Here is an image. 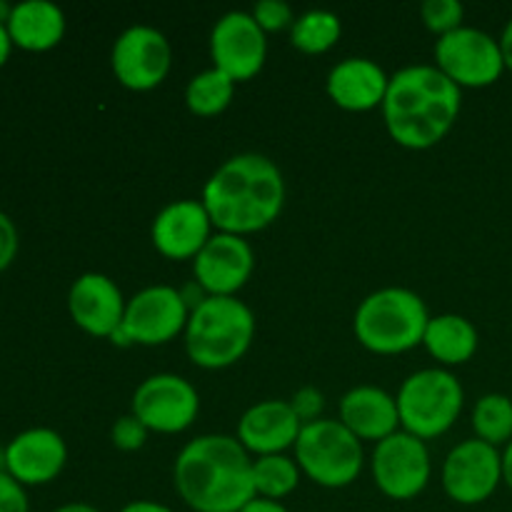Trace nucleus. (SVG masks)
<instances>
[{"mask_svg": "<svg viewBox=\"0 0 512 512\" xmlns=\"http://www.w3.org/2000/svg\"><path fill=\"white\" fill-rule=\"evenodd\" d=\"M3 468L23 488L48 485L68 463V445L53 428H28L15 435L3 450Z\"/></svg>", "mask_w": 512, "mask_h": 512, "instance_id": "obj_16", "label": "nucleus"}, {"mask_svg": "<svg viewBox=\"0 0 512 512\" xmlns=\"http://www.w3.org/2000/svg\"><path fill=\"white\" fill-rule=\"evenodd\" d=\"M235 80L225 75L223 70L208 68L203 73L193 75L185 85V105L198 118H213L228 110L235 98Z\"/></svg>", "mask_w": 512, "mask_h": 512, "instance_id": "obj_24", "label": "nucleus"}, {"mask_svg": "<svg viewBox=\"0 0 512 512\" xmlns=\"http://www.w3.org/2000/svg\"><path fill=\"white\" fill-rule=\"evenodd\" d=\"M395 400L400 430L420 440H433L448 433L460 418L465 390L450 370L423 368L403 380Z\"/></svg>", "mask_w": 512, "mask_h": 512, "instance_id": "obj_6", "label": "nucleus"}, {"mask_svg": "<svg viewBox=\"0 0 512 512\" xmlns=\"http://www.w3.org/2000/svg\"><path fill=\"white\" fill-rule=\"evenodd\" d=\"M190 308L183 293L173 285H148L138 290L125 305V318L110 343L128 345H165L188 328Z\"/></svg>", "mask_w": 512, "mask_h": 512, "instance_id": "obj_8", "label": "nucleus"}, {"mask_svg": "<svg viewBox=\"0 0 512 512\" xmlns=\"http://www.w3.org/2000/svg\"><path fill=\"white\" fill-rule=\"evenodd\" d=\"M213 68L223 70L235 83L255 78L268 60V35L245 10L220 15L210 33Z\"/></svg>", "mask_w": 512, "mask_h": 512, "instance_id": "obj_14", "label": "nucleus"}, {"mask_svg": "<svg viewBox=\"0 0 512 512\" xmlns=\"http://www.w3.org/2000/svg\"><path fill=\"white\" fill-rule=\"evenodd\" d=\"M285 178L263 153H238L205 180L200 203L218 233L253 235L270 228L285 205Z\"/></svg>", "mask_w": 512, "mask_h": 512, "instance_id": "obj_1", "label": "nucleus"}, {"mask_svg": "<svg viewBox=\"0 0 512 512\" xmlns=\"http://www.w3.org/2000/svg\"><path fill=\"white\" fill-rule=\"evenodd\" d=\"M173 48L165 33L153 25H130L115 38L110 68L118 83L128 90H153L168 78Z\"/></svg>", "mask_w": 512, "mask_h": 512, "instance_id": "obj_12", "label": "nucleus"}, {"mask_svg": "<svg viewBox=\"0 0 512 512\" xmlns=\"http://www.w3.org/2000/svg\"><path fill=\"white\" fill-rule=\"evenodd\" d=\"M463 90L435 65H405L390 75L383 120L390 138L408 150L435 148L458 123Z\"/></svg>", "mask_w": 512, "mask_h": 512, "instance_id": "obj_3", "label": "nucleus"}, {"mask_svg": "<svg viewBox=\"0 0 512 512\" xmlns=\"http://www.w3.org/2000/svg\"><path fill=\"white\" fill-rule=\"evenodd\" d=\"M440 480L453 503H485L503 483V453L478 438L463 440L445 458Z\"/></svg>", "mask_w": 512, "mask_h": 512, "instance_id": "obj_13", "label": "nucleus"}, {"mask_svg": "<svg viewBox=\"0 0 512 512\" xmlns=\"http://www.w3.org/2000/svg\"><path fill=\"white\" fill-rule=\"evenodd\" d=\"M300 468L295 458L288 455H263L253 458V488L255 498L275 500L280 503L283 498L293 495L300 485Z\"/></svg>", "mask_w": 512, "mask_h": 512, "instance_id": "obj_26", "label": "nucleus"}, {"mask_svg": "<svg viewBox=\"0 0 512 512\" xmlns=\"http://www.w3.org/2000/svg\"><path fill=\"white\" fill-rule=\"evenodd\" d=\"M0 512H30L28 493L8 473H0Z\"/></svg>", "mask_w": 512, "mask_h": 512, "instance_id": "obj_32", "label": "nucleus"}, {"mask_svg": "<svg viewBox=\"0 0 512 512\" xmlns=\"http://www.w3.org/2000/svg\"><path fill=\"white\" fill-rule=\"evenodd\" d=\"M430 318L428 305L410 288H380L360 300L353 333L375 355H400L423 345Z\"/></svg>", "mask_w": 512, "mask_h": 512, "instance_id": "obj_5", "label": "nucleus"}, {"mask_svg": "<svg viewBox=\"0 0 512 512\" xmlns=\"http://www.w3.org/2000/svg\"><path fill=\"white\" fill-rule=\"evenodd\" d=\"M213 220L200 200H173L158 210L150 225L155 250L168 260H195L213 238Z\"/></svg>", "mask_w": 512, "mask_h": 512, "instance_id": "obj_18", "label": "nucleus"}, {"mask_svg": "<svg viewBox=\"0 0 512 512\" xmlns=\"http://www.w3.org/2000/svg\"><path fill=\"white\" fill-rule=\"evenodd\" d=\"M240 512H288V508L283 503H275V500L253 498Z\"/></svg>", "mask_w": 512, "mask_h": 512, "instance_id": "obj_35", "label": "nucleus"}, {"mask_svg": "<svg viewBox=\"0 0 512 512\" xmlns=\"http://www.w3.org/2000/svg\"><path fill=\"white\" fill-rule=\"evenodd\" d=\"M500 50H503L505 70H510V73H512V18L508 20V25L503 28V35H500Z\"/></svg>", "mask_w": 512, "mask_h": 512, "instance_id": "obj_36", "label": "nucleus"}, {"mask_svg": "<svg viewBox=\"0 0 512 512\" xmlns=\"http://www.w3.org/2000/svg\"><path fill=\"white\" fill-rule=\"evenodd\" d=\"M255 23L268 33H278V30H290L295 23V13L285 0H258L250 10Z\"/></svg>", "mask_w": 512, "mask_h": 512, "instance_id": "obj_29", "label": "nucleus"}, {"mask_svg": "<svg viewBox=\"0 0 512 512\" xmlns=\"http://www.w3.org/2000/svg\"><path fill=\"white\" fill-rule=\"evenodd\" d=\"M130 413L160 435H178L198 420L200 395L190 380L175 373H155L135 388Z\"/></svg>", "mask_w": 512, "mask_h": 512, "instance_id": "obj_10", "label": "nucleus"}, {"mask_svg": "<svg viewBox=\"0 0 512 512\" xmlns=\"http://www.w3.org/2000/svg\"><path fill=\"white\" fill-rule=\"evenodd\" d=\"M293 405L295 415L300 418V423H313V420L323 418V408H325V398L318 388H300L293 398L288 400Z\"/></svg>", "mask_w": 512, "mask_h": 512, "instance_id": "obj_31", "label": "nucleus"}, {"mask_svg": "<svg viewBox=\"0 0 512 512\" xmlns=\"http://www.w3.org/2000/svg\"><path fill=\"white\" fill-rule=\"evenodd\" d=\"M123 290L103 273H83L68 290V313L83 333L93 338H113L125 318Z\"/></svg>", "mask_w": 512, "mask_h": 512, "instance_id": "obj_17", "label": "nucleus"}, {"mask_svg": "<svg viewBox=\"0 0 512 512\" xmlns=\"http://www.w3.org/2000/svg\"><path fill=\"white\" fill-rule=\"evenodd\" d=\"M343 33V23L333 10L313 8L295 18L290 28V43L305 55H323L333 48Z\"/></svg>", "mask_w": 512, "mask_h": 512, "instance_id": "obj_25", "label": "nucleus"}, {"mask_svg": "<svg viewBox=\"0 0 512 512\" xmlns=\"http://www.w3.org/2000/svg\"><path fill=\"white\" fill-rule=\"evenodd\" d=\"M475 438L500 448L512 440V400L503 393H488L473 408Z\"/></svg>", "mask_w": 512, "mask_h": 512, "instance_id": "obj_27", "label": "nucleus"}, {"mask_svg": "<svg viewBox=\"0 0 512 512\" xmlns=\"http://www.w3.org/2000/svg\"><path fill=\"white\" fill-rule=\"evenodd\" d=\"M18 248H20L18 228H15L13 218L0 210V273L13 265V260L18 258Z\"/></svg>", "mask_w": 512, "mask_h": 512, "instance_id": "obj_33", "label": "nucleus"}, {"mask_svg": "<svg viewBox=\"0 0 512 512\" xmlns=\"http://www.w3.org/2000/svg\"><path fill=\"white\" fill-rule=\"evenodd\" d=\"M5 25H8L15 48L28 50V53H45L65 38L68 20H65L63 8L50 0H23L13 5V13Z\"/></svg>", "mask_w": 512, "mask_h": 512, "instance_id": "obj_22", "label": "nucleus"}, {"mask_svg": "<svg viewBox=\"0 0 512 512\" xmlns=\"http://www.w3.org/2000/svg\"><path fill=\"white\" fill-rule=\"evenodd\" d=\"M148 435L150 430L145 428L133 413L118 418L113 423V428H110V440H113L115 448L123 450V453H135V450L143 448V445L148 443Z\"/></svg>", "mask_w": 512, "mask_h": 512, "instance_id": "obj_30", "label": "nucleus"}, {"mask_svg": "<svg viewBox=\"0 0 512 512\" xmlns=\"http://www.w3.org/2000/svg\"><path fill=\"white\" fill-rule=\"evenodd\" d=\"M255 315L240 298L208 295L190 310L185 328V353L203 370H225L245 358L255 340Z\"/></svg>", "mask_w": 512, "mask_h": 512, "instance_id": "obj_4", "label": "nucleus"}, {"mask_svg": "<svg viewBox=\"0 0 512 512\" xmlns=\"http://www.w3.org/2000/svg\"><path fill=\"white\" fill-rule=\"evenodd\" d=\"M375 488L390 500H413L428 488L433 463L428 443L415 435L398 430L380 440L370 458Z\"/></svg>", "mask_w": 512, "mask_h": 512, "instance_id": "obj_11", "label": "nucleus"}, {"mask_svg": "<svg viewBox=\"0 0 512 512\" xmlns=\"http://www.w3.org/2000/svg\"><path fill=\"white\" fill-rule=\"evenodd\" d=\"M13 40H10V33H8V25L0 23V68H3L5 63L10 60V53H13Z\"/></svg>", "mask_w": 512, "mask_h": 512, "instance_id": "obj_37", "label": "nucleus"}, {"mask_svg": "<svg viewBox=\"0 0 512 512\" xmlns=\"http://www.w3.org/2000/svg\"><path fill=\"white\" fill-rule=\"evenodd\" d=\"M53 512H100V510L90 503H65L60 505V508H55Z\"/></svg>", "mask_w": 512, "mask_h": 512, "instance_id": "obj_39", "label": "nucleus"}, {"mask_svg": "<svg viewBox=\"0 0 512 512\" xmlns=\"http://www.w3.org/2000/svg\"><path fill=\"white\" fill-rule=\"evenodd\" d=\"M503 483L512 490V440L503 450Z\"/></svg>", "mask_w": 512, "mask_h": 512, "instance_id": "obj_38", "label": "nucleus"}, {"mask_svg": "<svg viewBox=\"0 0 512 512\" xmlns=\"http://www.w3.org/2000/svg\"><path fill=\"white\" fill-rule=\"evenodd\" d=\"M173 483L190 510L240 512L255 498L253 458L233 435H200L175 458Z\"/></svg>", "mask_w": 512, "mask_h": 512, "instance_id": "obj_2", "label": "nucleus"}, {"mask_svg": "<svg viewBox=\"0 0 512 512\" xmlns=\"http://www.w3.org/2000/svg\"><path fill=\"white\" fill-rule=\"evenodd\" d=\"M420 18H423L425 28H428L430 33L443 38V35L463 28L465 8L458 0H425V3L420 5Z\"/></svg>", "mask_w": 512, "mask_h": 512, "instance_id": "obj_28", "label": "nucleus"}, {"mask_svg": "<svg viewBox=\"0 0 512 512\" xmlns=\"http://www.w3.org/2000/svg\"><path fill=\"white\" fill-rule=\"evenodd\" d=\"M390 75L370 58H345L333 65L325 80L328 98L348 113L383 108Z\"/></svg>", "mask_w": 512, "mask_h": 512, "instance_id": "obj_20", "label": "nucleus"}, {"mask_svg": "<svg viewBox=\"0 0 512 512\" xmlns=\"http://www.w3.org/2000/svg\"><path fill=\"white\" fill-rule=\"evenodd\" d=\"M118 512H175V510L163 503H155V500H133V503L123 505Z\"/></svg>", "mask_w": 512, "mask_h": 512, "instance_id": "obj_34", "label": "nucleus"}, {"mask_svg": "<svg viewBox=\"0 0 512 512\" xmlns=\"http://www.w3.org/2000/svg\"><path fill=\"white\" fill-rule=\"evenodd\" d=\"M478 343V328L458 313L433 315L423 338L425 350L443 365L468 363L478 353Z\"/></svg>", "mask_w": 512, "mask_h": 512, "instance_id": "obj_23", "label": "nucleus"}, {"mask_svg": "<svg viewBox=\"0 0 512 512\" xmlns=\"http://www.w3.org/2000/svg\"><path fill=\"white\" fill-rule=\"evenodd\" d=\"M255 270L253 245L240 235L218 233L205 243L193 260V278L205 295L238 298Z\"/></svg>", "mask_w": 512, "mask_h": 512, "instance_id": "obj_15", "label": "nucleus"}, {"mask_svg": "<svg viewBox=\"0 0 512 512\" xmlns=\"http://www.w3.org/2000/svg\"><path fill=\"white\" fill-rule=\"evenodd\" d=\"M435 68L448 75L460 90L488 88L505 73L500 40L480 28H463L443 35L435 43Z\"/></svg>", "mask_w": 512, "mask_h": 512, "instance_id": "obj_9", "label": "nucleus"}, {"mask_svg": "<svg viewBox=\"0 0 512 512\" xmlns=\"http://www.w3.org/2000/svg\"><path fill=\"white\" fill-rule=\"evenodd\" d=\"M303 423L295 415L288 400H260L250 405L238 420V443L255 458L263 455H283L288 448H295Z\"/></svg>", "mask_w": 512, "mask_h": 512, "instance_id": "obj_19", "label": "nucleus"}, {"mask_svg": "<svg viewBox=\"0 0 512 512\" xmlns=\"http://www.w3.org/2000/svg\"><path fill=\"white\" fill-rule=\"evenodd\" d=\"M340 423L363 443L378 445L400 430L398 400L378 385H358L340 400Z\"/></svg>", "mask_w": 512, "mask_h": 512, "instance_id": "obj_21", "label": "nucleus"}, {"mask_svg": "<svg viewBox=\"0 0 512 512\" xmlns=\"http://www.w3.org/2000/svg\"><path fill=\"white\" fill-rule=\"evenodd\" d=\"M295 463L300 473L320 488H348L363 473V443L340 420H313L300 430Z\"/></svg>", "mask_w": 512, "mask_h": 512, "instance_id": "obj_7", "label": "nucleus"}]
</instances>
